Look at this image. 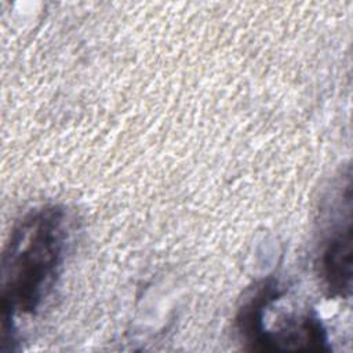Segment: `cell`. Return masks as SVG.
I'll list each match as a JSON object with an SVG mask.
<instances>
[{"instance_id": "obj_1", "label": "cell", "mask_w": 353, "mask_h": 353, "mask_svg": "<svg viewBox=\"0 0 353 353\" xmlns=\"http://www.w3.org/2000/svg\"><path fill=\"white\" fill-rule=\"evenodd\" d=\"M66 211L55 204L30 210L14 229L1 255V350H14L15 321L34 314L50 295L66 252Z\"/></svg>"}, {"instance_id": "obj_2", "label": "cell", "mask_w": 353, "mask_h": 353, "mask_svg": "<svg viewBox=\"0 0 353 353\" xmlns=\"http://www.w3.org/2000/svg\"><path fill=\"white\" fill-rule=\"evenodd\" d=\"M331 228L320 251V274L330 294L346 298L352 290V182L350 174L342 178L335 194Z\"/></svg>"}]
</instances>
